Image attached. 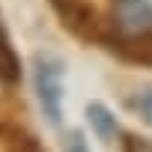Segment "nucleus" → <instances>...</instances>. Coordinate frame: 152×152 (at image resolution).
<instances>
[{"instance_id": "obj_7", "label": "nucleus", "mask_w": 152, "mask_h": 152, "mask_svg": "<svg viewBox=\"0 0 152 152\" xmlns=\"http://www.w3.org/2000/svg\"><path fill=\"white\" fill-rule=\"evenodd\" d=\"M63 152H90V146H87L81 131H69L66 140H63Z\"/></svg>"}, {"instance_id": "obj_6", "label": "nucleus", "mask_w": 152, "mask_h": 152, "mask_svg": "<svg viewBox=\"0 0 152 152\" xmlns=\"http://www.w3.org/2000/svg\"><path fill=\"white\" fill-rule=\"evenodd\" d=\"M128 107H131L134 113H140L146 122H152V87H146V90L134 93V96L128 99Z\"/></svg>"}, {"instance_id": "obj_8", "label": "nucleus", "mask_w": 152, "mask_h": 152, "mask_svg": "<svg viewBox=\"0 0 152 152\" xmlns=\"http://www.w3.org/2000/svg\"><path fill=\"white\" fill-rule=\"evenodd\" d=\"M122 149H125V152H152V140H146V137H134V134H128V137L122 140Z\"/></svg>"}, {"instance_id": "obj_2", "label": "nucleus", "mask_w": 152, "mask_h": 152, "mask_svg": "<svg viewBox=\"0 0 152 152\" xmlns=\"http://www.w3.org/2000/svg\"><path fill=\"white\" fill-rule=\"evenodd\" d=\"M113 27L119 42L143 39L152 33V3L149 0H116L113 3Z\"/></svg>"}, {"instance_id": "obj_1", "label": "nucleus", "mask_w": 152, "mask_h": 152, "mask_svg": "<svg viewBox=\"0 0 152 152\" xmlns=\"http://www.w3.org/2000/svg\"><path fill=\"white\" fill-rule=\"evenodd\" d=\"M33 84L36 99L51 125L63 122V66L51 54H36L33 60Z\"/></svg>"}, {"instance_id": "obj_4", "label": "nucleus", "mask_w": 152, "mask_h": 152, "mask_svg": "<svg viewBox=\"0 0 152 152\" xmlns=\"http://www.w3.org/2000/svg\"><path fill=\"white\" fill-rule=\"evenodd\" d=\"M87 119H90V125H93V131L104 140V143H113L116 137H119V125H116V116L102 104V102H93V104H87Z\"/></svg>"}, {"instance_id": "obj_3", "label": "nucleus", "mask_w": 152, "mask_h": 152, "mask_svg": "<svg viewBox=\"0 0 152 152\" xmlns=\"http://www.w3.org/2000/svg\"><path fill=\"white\" fill-rule=\"evenodd\" d=\"M51 3L69 30L81 33V36H102L99 33V15L90 6H84L81 0H51Z\"/></svg>"}, {"instance_id": "obj_5", "label": "nucleus", "mask_w": 152, "mask_h": 152, "mask_svg": "<svg viewBox=\"0 0 152 152\" xmlns=\"http://www.w3.org/2000/svg\"><path fill=\"white\" fill-rule=\"evenodd\" d=\"M0 81H18V60L3 36V27H0Z\"/></svg>"}, {"instance_id": "obj_9", "label": "nucleus", "mask_w": 152, "mask_h": 152, "mask_svg": "<svg viewBox=\"0 0 152 152\" xmlns=\"http://www.w3.org/2000/svg\"><path fill=\"white\" fill-rule=\"evenodd\" d=\"M12 152H45L33 137H27V134H15V140H12Z\"/></svg>"}]
</instances>
